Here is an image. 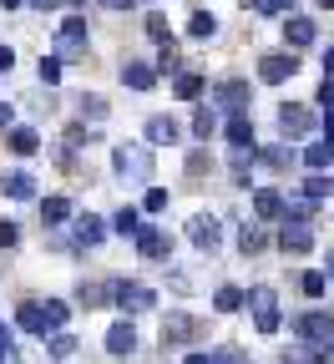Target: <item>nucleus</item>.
Masks as SVG:
<instances>
[{
    "mask_svg": "<svg viewBox=\"0 0 334 364\" xmlns=\"http://www.w3.org/2000/svg\"><path fill=\"white\" fill-rule=\"evenodd\" d=\"M76 56H86V21L81 16H71L56 36V61H76Z\"/></svg>",
    "mask_w": 334,
    "mask_h": 364,
    "instance_id": "obj_1",
    "label": "nucleus"
},
{
    "mask_svg": "<svg viewBox=\"0 0 334 364\" xmlns=\"http://www.w3.org/2000/svg\"><path fill=\"white\" fill-rule=\"evenodd\" d=\"M294 334H299L304 344H319V339H329V334H334V314H324V309H314V314H299V318H294Z\"/></svg>",
    "mask_w": 334,
    "mask_h": 364,
    "instance_id": "obj_2",
    "label": "nucleus"
},
{
    "mask_svg": "<svg viewBox=\"0 0 334 364\" xmlns=\"http://www.w3.org/2000/svg\"><path fill=\"white\" fill-rule=\"evenodd\" d=\"M249 299H254V324H259V334H273V329H278V304H273V294H268V289H254Z\"/></svg>",
    "mask_w": 334,
    "mask_h": 364,
    "instance_id": "obj_3",
    "label": "nucleus"
},
{
    "mask_svg": "<svg viewBox=\"0 0 334 364\" xmlns=\"http://www.w3.org/2000/svg\"><path fill=\"white\" fill-rule=\"evenodd\" d=\"M278 243H283V253H309L314 248V223H283Z\"/></svg>",
    "mask_w": 334,
    "mask_h": 364,
    "instance_id": "obj_4",
    "label": "nucleus"
},
{
    "mask_svg": "<svg viewBox=\"0 0 334 364\" xmlns=\"http://www.w3.org/2000/svg\"><path fill=\"white\" fill-rule=\"evenodd\" d=\"M137 253L142 258H167L172 253V233H162V228H142V233H137Z\"/></svg>",
    "mask_w": 334,
    "mask_h": 364,
    "instance_id": "obj_5",
    "label": "nucleus"
},
{
    "mask_svg": "<svg viewBox=\"0 0 334 364\" xmlns=\"http://www.w3.org/2000/svg\"><path fill=\"white\" fill-rule=\"evenodd\" d=\"M294 71H299V61H294V56H263V61H259V81H268V86L289 81Z\"/></svg>",
    "mask_w": 334,
    "mask_h": 364,
    "instance_id": "obj_6",
    "label": "nucleus"
},
{
    "mask_svg": "<svg viewBox=\"0 0 334 364\" xmlns=\"http://www.w3.org/2000/svg\"><path fill=\"white\" fill-rule=\"evenodd\" d=\"M117 172L127 177H152V157L147 152H142V147H117Z\"/></svg>",
    "mask_w": 334,
    "mask_h": 364,
    "instance_id": "obj_7",
    "label": "nucleus"
},
{
    "mask_svg": "<svg viewBox=\"0 0 334 364\" xmlns=\"http://www.w3.org/2000/svg\"><path fill=\"white\" fill-rule=\"evenodd\" d=\"M278 127H283V132H294V136H304V132L314 127V117H309V107L283 102V107H278Z\"/></svg>",
    "mask_w": 334,
    "mask_h": 364,
    "instance_id": "obj_8",
    "label": "nucleus"
},
{
    "mask_svg": "<svg viewBox=\"0 0 334 364\" xmlns=\"http://www.w3.org/2000/svg\"><path fill=\"white\" fill-rule=\"evenodd\" d=\"M112 294H117V304L132 309V314H137V309H152V289H147V284H117Z\"/></svg>",
    "mask_w": 334,
    "mask_h": 364,
    "instance_id": "obj_9",
    "label": "nucleus"
},
{
    "mask_svg": "<svg viewBox=\"0 0 334 364\" xmlns=\"http://www.w3.org/2000/svg\"><path fill=\"white\" fill-rule=\"evenodd\" d=\"M187 238H193L198 248H218V218H208V213H198L193 223H187Z\"/></svg>",
    "mask_w": 334,
    "mask_h": 364,
    "instance_id": "obj_10",
    "label": "nucleus"
},
{
    "mask_svg": "<svg viewBox=\"0 0 334 364\" xmlns=\"http://www.w3.org/2000/svg\"><path fill=\"white\" fill-rule=\"evenodd\" d=\"M177 136H182V127H177L172 117H152V122H147V142H152V147H172Z\"/></svg>",
    "mask_w": 334,
    "mask_h": 364,
    "instance_id": "obj_11",
    "label": "nucleus"
},
{
    "mask_svg": "<svg viewBox=\"0 0 334 364\" xmlns=\"http://www.w3.org/2000/svg\"><path fill=\"white\" fill-rule=\"evenodd\" d=\"M107 349H112V354H132V349H137V329L127 324V318L107 329Z\"/></svg>",
    "mask_w": 334,
    "mask_h": 364,
    "instance_id": "obj_12",
    "label": "nucleus"
},
{
    "mask_svg": "<svg viewBox=\"0 0 334 364\" xmlns=\"http://www.w3.org/2000/svg\"><path fill=\"white\" fill-rule=\"evenodd\" d=\"M122 81H127V86H137V91H147V86L157 81V71H152L147 61H127V66H122Z\"/></svg>",
    "mask_w": 334,
    "mask_h": 364,
    "instance_id": "obj_13",
    "label": "nucleus"
},
{
    "mask_svg": "<svg viewBox=\"0 0 334 364\" xmlns=\"http://www.w3.org/2000/svg\"><path fill=\"white\" fill-rule=\"evenodd\" d=\"M228 142H233L238 152H254V122H249V117H233V122H228Z\"/></svg>",
    "mask_w": 334,
    "mask_h": 364,
    "instance_id": "obj_14",
    "label": "nucleus"
},
{
    "mask_svg": "<svg viewBox=\"0 0 334 364\" xmlns=\"http://www.w3.org/2000/svg\"><path fill=\"white\" fill-rule=\"evenodd\" d=\"M314 36H319V31H314V21H309V16H294L289 26H283V41H289V46H309Z\"/></svg>",
    "mask_w": 334,
    "mask_h": 364,
    "instance_id": "obj_15",
    "label": "nucleus"
},
{
    "mask_svg": "<svg viewBox=\"0 0 334 364\" xmlns=\"http://www.w3.org/2000/svg\"><path fill=\"white\" fill-rule=\"evenodd\" d=\"M254 213H259V218H278V213H283V198H278L273 188H259V193H254Z\"/></svg>",
    "mask_w": 334,
    "mask_h": 364,
    "instance_id": "obj_16",
    "label": "nucleus"
},
{
    "mask_svg": "<svg viewBox=\"0 0 334 364\" xmlns=\"http://www.w3.org/2000/svg\"><path fill=\"white\" fill-rule=\"evenodd\" d=\"M36 147H41V136H36V127H11V152L31 157Z\"/></svg>",
    "mask_w": 334,
    "mask_h": 364,
    "instance_id": "obj_17",
    "label": "nucleus"
},
{
    "mask_svg": "<svg viewBox=\"0 0 334 364\" xmlns=\"http://www.w3.org/2000/svg\"><path fill=\"white\" fill-rule=\"evenodd\" d=\"M16 324H21V329H31V334H46V309H41V304H21Z\"/></svg>",
    "mask_w": 334,
    "mask_h": 364,
    "instance_id": "obj_18",
    "label": "nucleus"
},
{
    "mask_svg": "<svg viewBox=\"0 0 334 364\" xmlns=\"http://www.w3.org/2000/svg\"><path fill=\"white\" fill-rule=\"evenodd\" d=\"M76 238H81V243H102V238H107V223H102L97 213H86V218L76 223Z\"/></svg>",
    "mask_w": 334,
    "mask_h": 364,
    "instance_id": "obj_19",
    "label": "nucleus"
},
{
    "mask_svg": "<svg viewBox=\"0 0 334 364\" xmlns=\"http://www.w3.org/2000/svg\"><path fill=\"white\" fill-rule=\"evenodd\" d=\"M218 102H223L228 112H238V107L249 102V86H244V81H223V86H218Z\"/></svg>",
    "mask_w": 334,
    "mask_h": 364,
    "instance_id": "obj_20",
    "label": "nucleus"
},
{
    "mask_svg": "<svg viewBox=\"0 0 334 364\" xmlns=\"http://www.w3.org/2000/svg\"><path fill=\"white\" fill-rule=\"evenodd\" d=\"M329 162H334V147H329V142H309V147H304V167L324 172Z\"/></svg>",
    "mask_w": 334,
    "mask_h": 364,
    "instance_id": "obj_21",
    "label": "nucleus"
},
{
    "mask_svg": "<svg viewBox=\"0 0 334 364\" xmlns=\"http://www.w3.org/2000/svg\"><path fill=\"white\" fill-rule=\"evenodd\" d=\"M172 91H177V97H187V102H198V97H203V76H193V71H177Z\"/></svg>",
    "mask_w": 334,
    "mask_h": 364,
    "instance_id": "obj_22",
    "label": "nucleus"
},
{
    "mask_svg": "<svg viewBox=\"0 0 334 364\" xmlns=\"http://www.w3.org/2000/svg\"><path fill=\"white\" fill-rule=\"evenodd\" d=\"M6 193H11V198H31V193H36L31 172H21V167H16V172H6Z\"/></svg>",
    "mask_w": 334,
    "mask_h": 364,
    "instance_id": "obj_23",
    "label": "nucleus"
},
{
    "mask_svg": "<svg viewBox=\"0 0 334 364\" xmlns=\"http://www.w3.org/2000/svg\"><path fill=\"white\" fill-rule=\"evenodd\" d=\"M182 334H193V318H187V314H167L162 318V339H182Z\"/></svg>",
    "mask_w": 334,
    "mask_h": 364,
    "instance_id": "obj_24",
    "label": "nucleus"
},
{
    "mask_svg": "<svg viewBox=\"0 0 334 364\" xmlns=\"http://www.w3.org/2000/svg\"><path fill=\"white\" fill-rule=\"evenodd\" d=\"M41 218H46V223H66V218H71V203H66V198H46V203H41Z\"/></svg>",
    "mask_w": 334,
    "mask_h": 364,
    "instance_id": "obj_25",
    "label": "nucleus"
},
{
    "mask_svg": "<svg viewBox=\"0 0 334 364\" xmlns=\"http://www.w3.org/2000/svg\"><path fill=\"white\" fill-rule=\"evenodd\" d=\"M112 228H117V233H132V238H137V233H142V213H137V208H122V213L112 218Z\"/></svg>",
    "mask_w": 334,
    "mask_h": 364,
    "instance_id": "obj_26",
    "label": "nucleus"
},
{
    "mask_svg": "<svg viewBox=\"0 0 334 364\" xmlns=\"http://www.w3.org/2000/svg\"><path fill=\"white\" fill-rule=\"evenodd\" d=\"M244 299H249L244 289H218V294H213V304H218V314H233V309H244Z\"/></svg>",
    "mask_w": 334,
    "mask_h": 364,
    "instance_id": "obj_27",
    "label": "nucleus"
},
{
    "mask_svg": "<svg viewBox=\"0 0 334 364\" xmlns=\"http://www.w3.org/2000/svg\"><path fill=\"white\" fill-rule=\"evenodd\" d=\"M283 213H289V223H309V218H314V198H289V203H283Z\"/></svg>",
    "mask_w": 334,
    "mask_h": 364,
    "instance_id": "obj_28",
    "label": "nucleus"
},
{
    "mask_svg": "<svg viewBox=\"0 0 334 364\" xmlns=\"http://www.w3.org/2000/svg\"><path fill=\"white\" fill-rule=\"evenodd\" d=\"M263 243H268V238H263V228H249V223H244V233H238V248H244V253H263Z\"/></svg>",
    "mask_w": 334,
    "mask_h": 364,
    "instance_id": "obj_29",
    "label": "nucleus"
},
{
    "mask_svg": "<svg viewBox=\"0 0 334 364\" xmlns=\"http://www.w3.org/2000/svg\"><path fill=\"white\" fill-rule=\"evenodd\" d=\"M193 132H198V136H213V132H218V117H213L208 107H198V112H193Z\"/></svg>",
    "mask_w": 334,
    "mask_h": 364,
    "instance_id": "obj_30",
    "label": "nucleus"
},
{
    "mask_svg": "<svg viewBox=\"0 0 334 364\" xmlns=\"http://www.w3.org/2000/svg\"><path fill=\"white\" fill-rule=\"evenodd\" d=\"M213 31H218V21H213L208 11H198V16H193V26H187V36H198V41H203V36H213Z\"/></svg>",
    "mask_w": 334,
    "mask_h": 364,
    "instance_id": "obj_31",
    "label": "nucleus"
},
{
    "mask_svg": "<svg viewBox=\"0 0 334 364\" xmlns=\"http://www.w3.org/2000/svg\"><path fill=\"white\" fill-rule=\"evenodd\" d=\"M81 112H86L91 122H102V117H107V102L97 97V91H86V97H81Z\"/></svg>",
    "mask_w": 334,
    "mask_h": 364,
    "instance_id": "obj_32",
    "label": "nucleus"
},
{
    "mask_svg": "<svg viewBox=\"0 0 334 364\" xmlns=\"http://www.w3.org/2000/svg\"><path fill=\"white\" fill-rule=\"evenodd\" d=\"M147 36H152V41H162V46H172V31H167V21H162V16H147Z\"/></svg>",
    "mask_w": 334,
    "mask_h": 364,
    "instance_id": "obj_33",
    "label": "nucleus"
},
{
    "mask_svg": "<svg viewBox=\"0 0 334 364\" xmlns=\"http://www.w3.org/2000/svg\"><path fill=\"white\" fill-rule=\"evenodd\" d=\"M16 243H21V228L11 218H0V248H16Z\"/></svg>",
    "mask_w": 334,
    "mask_h": 364,
    "instance_id": "obj_34",
    "label": "nucleus"
},
{
    "mask_svg": "<svg viewBox=\"0 0 334 364\" xmlns=\"http://www.w3.org/2000/svg\"><path fill=\"white\" fill-rule=\"evenodd\" d=\"M259 162H263V167H283V162H289V147H263Z\"/></svg>",
    "mask_w": 334,
    "mask_h": 364,
    "instance_id": "obj_35",
    "label": "nucleus"
},
{
    "mask_svg": "<svg viewBox=\"0 0 334 364\" xmlns=\"http://www.w3.org/2000/svg\"><path fill=\"white\" fill-rule=\"evenodd\" d=\"M66 324V304H46V329H61Z\"/></svg>",
    "mask_w": 334,
    "mask_h": 364,
    "instance_id": "obj_36",
    "label": "nucleus"
},
{
    "mask_svg": "<svg viewBox=\"0 0 334 364\" xmlns=\"http://www.w3.org/2000/svg\"><path fill=\"white\" fill-rule=\"evenodd\" d=\"M51 354H56V359L76 354V339H71V334H56V339H51Z\"/></svg>",
    "mask_w": 334,
    "mask_h": 364,
    "instance_id": "obj_37",
    "label": "nucleus"
},
{
    "mask_svg": "<svg viewBox=\"0 0 334 364\" xmlns=\"http://www.w3.org/2000/svg\"><path fill=\"white\" fill-rule=\"evenodd\" d=\"M102 294H107L102 284H81V304H86V309H91V304H107Z\"/></svg>",
    "mask_w": 334,
    "mask_h": 364,
    "instance_id": "obj_38",
    "label": "nucleus"
},
{
    "mask_svg": "<svg viewBox=\"0 0 334 364\" xmlns=\"http://www.w3.org/2000/svg\"><path fill=\"white\" fill-rule=\"evenodd\" d=\"M142 208H147V213H162V208H167V193H162V188H152L147 198H142Z\"/></svg>",
    "mask_w": 334,
    "mask_h": 364,
    "instance_id": "obj_39",
    "label": "nucleus"
},
{
    "mask_svg": "<svg viewBox=\"0 0 334 364\" xmlns=\"http://www.w3.org/2000/svg\"><path fill=\"white\" fill-rule=\"evenodd\" d=\"M41 81H61V61H56V56L41 61Z\"/></svg>",
    "mask_w": 334,
    "mask_h": 364,
    "instance_id": "obj_40",
    "label": "nucleus"
},
{
    "mask_svg": "<svg viewBox=\"0 0 334 364\" xmlns=\"http://www.w3.org/2000/svg\"><path fill=\"white\" fill-rule=\"evenodd\" d=\"M304 294H309V299L324 294V273H304Z\"/></svg>",
    "mask_w": 334,
    "mask_h": 364,
    "instance_id": "obj_41",
    "label": "nucleus"
},
{
    "mask_svg": "<svg viewBox=\"0 0 334 364\" xmlns=\"http://www.w3.org/2000/svg\"><path fill=\"white\" fill-rule=\"evenodd\" d=\"M66 142H71V147H81V142H91V132H86V127H71V132H66Z\"/></svg>",
    "mask_w": 334,
    "mask_h": 364,
    "instance_id": "obj_42",
    "label": "nucleus"
},
{
    "mask_svg": "<svg viewBox=\"0 0 334 364\" xmlns=\"http://www.w3.org/2000/svg\"><path fill=\"white\" fill-rule=\"evenodd\" d=\"M329 193V177H309V198H324Z\"/></svg>",
    "mask_w": 334,
    "mask_h": 364,
    "instance_id": "obj_43",
    "label": "nucleus"
},
{
    "mask_svg": "<svg viewBox=\"0 0 334 364\" xmlns=\"http://www.w3.org/2000/svg\"><path fill=\"white\" fill-rule=\"evenodd\" d=\"M319 102H324V112H334V81H324V86H319Z\"/></svg>",
    "mask_w": 334,
    "mask_h": 364,
    "instance_id": "obj_44",
    "label": "nucleus"
},
{
    "mask_svg": "<svg viewBox=\"0 0 334 364\" xmlns=\"http://www.w3.org/2000/svg\"><path fill=\"white\" fill-rule=\"evenodd\" d=\"M162 71H177V51H172V46H162V61H157Z\"/></svg>",
    "mask_w": 334,
    "mask_h": 364,
    "instance_id": "obj_45",
    "label": "nucleus"
},
{
    "mask_svg": "<svg viewBox=\"0 0 334 364\" xmlns=\"http://www.w3.org/2000/svg\"><path fill=\"white\" fill-rule=\"evenodd\" d=\"M208 364H238V354L233 349H218V354H208Z\"/></svg>",
    "mask_w": 334,
    "mask_h": 364,
    "instance_id": "obj_46",
    "label": "nucleus"
},
{
    "mask_svg": "<svg viewBox=\"0 0 334 364\" xmlns=\"http://www.w3.org/2000/svg\"><path fill=\"white\" fill-rule=\"evenodd\" d=\"M16 66V51H11V46H0V71H11Z\"/></svg>",
    "mask_w": 334,
    "mask_h": 364,
    "instance_id": "obj_47",
    "label": "nucleus"
},
{
    "mask_svg": "<svg viewBox=\"0 0 334 364\" xmlns=\"http://www.w3.org/2000/svg\"><path fill=\"white\" fill-rule=\"evenodd\" d=\"M6 354H11V329L0 324V359H6Z\"/></svg>",
    "mask_w": 334,
    "mask_h": 364,
    "instance_id": "obj_48",
    "label": "nucleus"
},
{
    "mask_svg": "<svg viewBox=\"0 0 334 364\" xmlns=\"http://www.w3.org/2000/svg\"><path fill=\"white\" fill-rule=\"evenodd\" d=\"M107 11H127V6H137V0H102Z\"/></svg>",
    "mask_w": 334,
    "mask_h": 364,
    "instance_id": "obj_49",
    "label": "nucleus"
},
{
    "mask_svg": "<svg viewBox=\"0 0 334 364\" xmlns=\"http://www.w3.org/2000/svg\"><path fill=\"white\" fill-rule=\"evenodd\" d=\"M11 117H16V112H11V102H0V127H11Z\"/></svg>",
    "mask_w": 334,
    "mask_h": 364,
    "instance_id": "obj_50",
    "label": "nucleus"
},
{
    "mask_svg": "<svg viewBox=\"0 0 334 364\" xmlns=\"http://www.w3.org/2000/svg\"><path fill=\"white\" fill-rule=\"evenodd\" d=\"M324 136H329V147H334V112L324 117Z\"/></svg>",
    "mask_w": 334,
    "mask_h": 364,
    "instance_id": "obj_51",
    "label": "nucleus"
},
{
    "mask_svg": "<svg viewBox=\"0 0 334 364\" xmlns=\"http://www.w3.org/2000/svg\"><path fill=\"white\" fill-rule=\"evenodd\" d=\"M31 6H36V11H51V6H56V0H31Z\"/></svg>",
    "mask_w": 334,
    "mask_h": 364,
    "instance_id": "obj_52",
    "label": "nucleus"
},
{
    "mask_svg": "<svg viewBox=\"0 0 334 364\" xmlns=\"http://www.w3.org/2000/svg\"><path fill=\"white\" fill-rule=\"evenodd\" d=\"M324 71H329V76H334V51H329V56H324Z\"/></svg>",
    "mask_w": 334,
    "mask_h": 364,
    "instance_id": "obj_53",
    "label": "nucleus"
},
{
    "mask_svg": "<svg viewBox=\"0 0 334 364\" xmlns=\"http://www.w3.org/2000/svg\"><path fill=\"white\" fill-rule=\"evenodd\" d=\"M187 364H208V354H193V359H187Z\"/></svg>",
    "mask_w": 334,
    "mask_h": 364,
    "instance_id": "obj_54",
    "label": "nucleus"
},
{
    "mask_svg": "<svg viewBox=\"0 0 334 364\" xmlns=\"http://www.w3.org/2000/svg\"><path fill=\"white\" fill-rule=\"evenodd\" d=\"M0 6H6V11H16V6H21V0H0Z\"/></svg>",
    "mask_w": 334,
    "mask_h": 364,
    "instance_id": "obj_55",
    "label": "nucleus"
},
{
    "mask_svg": "<svg viewBox=\"0 0 334 364\" xmlns=\"http://www.w3.org/2000/svg\"><path fill=\"white\" fill-rule=\"evenodd\" d=\"M319 6H324V11H334V0H319Z\"/></svg>",
    "mask_w": 334,
    "mask_h": 364,
    "instance_id": "obj_56",
    "label": "nucleus"
},
{
    "mask_svg": "<svg viewBox=\"0 0 334 364\" xmlns=\"http://www.w3.org/2000/svg\"><path fill=\"white\" fill-rule=\"evenodd\" d=\"M329 279H334V253H329Z\"/></svg>",
    "mask_w": 334,
    "mask_h": 364,
    "instance_id": "obj_57",
    "label": "nucleus"
},
{
    "mask_svg": "<svg viewBox=\"0 0 334 364\" xmlns=\"http://www.w3.org/2000/svg\"><path fill=\"white\" fill-rule=\"evenodd\" d=\"M71 6H81V0H71Z\"/></svg>",
    "mask_w": 334,
    "mask_h": 364,
    "instance_id": "obj_58",
    "label": "nucleus"
}]
</instances>
